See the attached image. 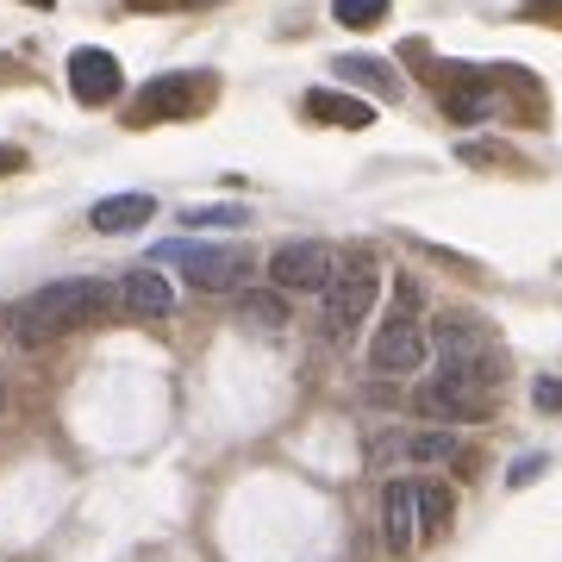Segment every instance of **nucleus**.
Segmentation results:
<instances>
[{"label":"nucleus","instance_id":"obj_1","mask_svg":"<svg viewBox=\"0 0 562 562\" xmlns=\"http://www.w3.org/2000/svg\"><path fill=\"white\" fill-rule=\"evenodd\" d=\"M425 338L438 350L443 375H462V382L482 387V394L494 382H506V350H501V338H494V325L475 319V313H438Z\"/></svg>","mask_w":562,"mask_h":562},{"label":"nucleus","instance_id":"obj_2","mask_svg":"<svg viewBox=\"0 0 562 562\" xmlns=\"http://www.w3.org/2000/svg\"><path fill=\"white\" fill-rule=\"evenodd\" d=\"M25 301L38 306V319L50 325L57 338H69L81 325L106 319V313L120 306V288H113V281H94V276H69V281H44L38 294H25Z\"/></svg>","mask_w":562,"mask_h":562},{"label":"nucleus","instance_id":"obj_3","mask_svg":"<svg viewBox=\"0 0 562 562\" xmlns=\"http://www.w3.org/2000/svg\"><path fill=\"white\" fill-rule=\"evenodd\" d=\"M150 257L176 262L201 294H238L244 281H250V250H225V244H188V238H176V244H157Z\"/></svg>","mask_w":562,"mask_h":562},{"label":"nucleus","instance_id":"obj_4","mask_svg":"<svg viewBox=\"0 0 562 562\" xmlns=\"http://www.w3.org/2000/svg\"><path fill=\"white\" fill-rule=\"evenodd\" d=\"M375 294H382V276H375V262L357 257L344 276H331V288H325V338H350L362 319H369V306H375Z\"/></svg>","mask_w":562,"mask_h":562},{"label":"nucleus","instance_id":"obj_5","mask_svg":"<svg viewBox=\"0 0 562 562\" xmlns=\"http://www.w3.org/2000/svg\"><path fill=\"white\" fill-rule=\"evenodd\" d=\"M331 250L313 238H294V244H281L276 257H269V281H276V294H325L331 288Z\"/></svg>","mask_w":562,"mask_h":562},{"label":"nucleus","instance_id":"obj_6","mask_svg":"<svg viewBox=\"0 0 562 562\" xmlns=\"http://www.w3.org/2000/svg\"><path fill=\"white\" fill-rule=\"evenodd\" d=\"M413 401H419V413L431 425H450V431H457V425L487 419V394H482V387H469L462 375H443V369L419 387V394H413Z\"/></svg>","mask_w":562,"mask_h":562},{"label":"nucleus","instance_id":"obj_7","mask_svg":"<svg viewBox=\"0 0 562 562\" xmlns=\"http://www.w3.org/2000/svg\"><path fill=\"white\" fill-rule=\"evenodd\" d=\"M425 357H431L425 325L419 319H401V313H394V319L375 331V344H369V369H375V375H413Z\"/></svg>","mask_w":562,"mask_h":562},{"label":"nucleus","instance_id":"obj_8","mask_svg":"<svg viewBox=\"0 0 562 562\" xmlns=\"http://www.w3.org/2000/svg\"><path fill=\"white\" fill-rule=\"evenodd\" d=\"M69 94L81 106H106L125 94V76H120V57L113 50H76L69 57Z\"/></svg>","mask_w":562,"mask_h":562},{"label":"nucleus","instance_id":"obj_9","mask_svg":"<svg viewBox=\"0 0 562 562\" xmlns=\"http://www.w3.org/2000/svg\"><path fill=\"white\" fill-rule=\"evenodd\" d=\"M382 538L394 557H413L419 550V482H387L382 487Z\"/></svg>","mask_w":562,"mask_h":562},{"label":"nucleus","instance_id":"obj_10","mask_svg":"<svg viewBox=\"0 0 562 562\" xmlns=\"http://www.w3.org/2000/svg\"><path fill=\"white\" fill-rule=\"evenodd\" d=\"M113 288H120V306H132V313H144V319H169V313H176V288H169V276H162L157 262L125 269Z\"/></svg>","mask_w":562,"mask_h":562},{"label":"nucleus","instance_id":"obj_11","mask_svg":"<svg viewBox=\"0 0 562 562\" xmlns=\"http://www.w3.org/2000/svg\"><path fill=\"white\" fill-rule=\"evenodd\" d=\"M150 213H157V194H106V201L88 206V225L106 232V238H120V232L150 225Z\"/></svg>","mask_w":562,"mask_h":562},{"label":"nucleus","instance_id":"obj_12","mask_svg":"<svg viewBox=\"0 0 562 562\" xmlns=\"http://www.w3.org/2000/svg\"><path fill=\"white\" fill-rule=\"evenodd\" d=\"M375 457H413V462H450L457 457V431L450 425H425V431H394L382 438Z\"/></svg>","mask_w":562,"mask_h":562},{"label":"nucleus","instance_id":"obj_13","mask_svg":"<svg viewBox=\"0 0 562 562\" xmlns=\"http://www.w3.org/2000/svg\"><path fill=\"white\" fill-rule=\"evenodd\" d=\"M331 76L350 81V88H369V94H382V101H401V69L382 57H331Z\"/></svg>","mask_w":562,"mask_h":562},{"label":"nucleus","instance_id":"obj_14","mask_svg":"<svg viewBox=\"0 0 562 562\" xmlns=\"http://www.w3.org/2000/svg\"><path fill=\"white\" fill-rule=\"evenodd\" d=\"M0 338L20 344V350H50L57 331L38 319V306H32V301H0Z\"/></svg>","mask_w":562,"mask_h":562},{"label":"nucleus","instance_id":"obj_15","mask_svg":"<svg viewBox=\"0 0 562 562\" xmlns=\"http://www.w3.org/2000/svg\"><path fill=\"white\" fill-rule=\"evenodd\" d=\"M457 519V501H450V487L443 482H419V543L425 538H443Z\"/></svg>","mask_w":562,"mask_h":562},{"label":"nucleus","instance_id":"obj_16","mask_svg":"<svg viewBox=\"0 0 562 562\" xmlns=\"http://www.w3.org/2000/svg\"><path fill=\"white\" fill-rule=\"evenodd\" d=\"M181 225L188 232H238V225H250V213L244 206H188Z\"/></svg>","mask_w":562,"mask_h":562},{"label":"nucleus","instance_id":"obj_17","mask_svg":"<svg viewBox=\"0 0 562 562\" xmlns=\"http://www.w3.org/2000/svg\"><path fill=\"white\" fill-rule=\"evenodd\" d=\"M331 20L350 25V32H369V25L387 20V0H331Z\"/></svg>","mask_w":562,"mask_h":562},{"label":"nucleus","instance_id":"obj_18","mask_svg":"<svg viewBox=\"0 0 562 562\" xmlns=\"http://www.w3.org/2000/svg\"><path fill=\"white\" fill-rule=\"evenodd\" d=\"M281 319H288V306H281L276 294H250V301H238V325H250V331H276Z\"/></svg>","mask_w":562,"mask_h":562},{"label":"nucleus","instance_id":"obj_19","mask_svg":"<svg viewBox=\"0 0 562 562\" xmlns=\"http://www.w3.org/2000/svg\"><path fill=\"white\" fill-rule=\"evenodd\" d=\"M306 113H313V120H338V125H369V106L362 101H331V94H313Z\"/></svg>","mask_w":562,"mask_h":562},{"label":"nucleus","instance_id":"obj_20","mask_svg":"<svg viewBox=\"0 0 562 562\" xmlns=\"http://www.w3.org/2000/svg\"><path fill=\"white\" fill-rule=\"evenodd\" d=\"M543 469H550V457H525V462H513V475H506V482L525 487V482H538Z\"/></svg>","mask_w":562,"mask_h":562},{"label":"nucleus","instance_id":"obj_21","mask_svg":"<svg viewBox=\"0 0 562 562\" xmlns=\"http://www.w3.org/2000/svg\"><path fill=\"white\" fill-rule=\"evenodd\" d=\"M538 406H543V413H562V382H557V375H543V382H538Z\"/></svg>","mask_w":562,"mask_h":562},{"label":"nucleus","instance_id":"obj_22","mask_svg":"<svg viewBox=\"0 0 562 562\" xmlns=\"http://www.w3.org/2000/svg\"><path fill=\"white\" fill-rule=\"evenodd\" d=\"M0 169H20V157H13V150H0Z\"/></svg>","mask_w":562,"mask_h":562},{"label":"nucleus","instance_id":"obj_23","mask_svg":"<svg viewBox=\"0 0 562 562\" xmlns=\"http://www.w3.org/2000/svg\"><path fill=\"white\" fill-rule=\"evenodd\" d=\"M188 7H220V0H188Z\"/></svg>","mask_w":562,"mask_h":562},{"label":"nucleus","instance_id":"obj_24","mask_svg":"<svg viewBox=\"0 0 562 562\" xmlns=\"http://www.w3.org/2000/svg\"><path fill=\"white\" fill-rule=\"evenodd\" d=\"M25 7H50V0H25Z\"/></svg>","mask_w":562,"mask_h":562},{"label":"nucleus","instance_id":"obj_25","mask_svg":"<svg viewBox=\"0 0 562 562\" xmlns=\"http://www.w3.org/2000/svg\"><path fill=\"white\" fill-rule=\"evenodd\" d=\"M0 406H7V382H0Z\"/></svg>","mask_w":562,"mask_h":562}]
</instances>
